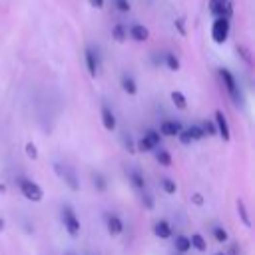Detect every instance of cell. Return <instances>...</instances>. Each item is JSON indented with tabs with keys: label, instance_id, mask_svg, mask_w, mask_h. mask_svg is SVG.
Instances as JSON below:
<instances>
[{
	"label": "cell",
	"instance_id": "d6a6232c",
	"mask_svg": "<svg viewBox=\"0 0 255 255\" xmlns=\"http://www.w3.org/2000/svg\"><path fill=\"white\" fill-rule=\"evenodd\" d=\"M142 201H144V206H146V210H154V199L150 197V194L144 190L142 192Z\"/></svg>",
	"mask_w": 255,
	"mask_h": 255
},
{
	"label": "cell",
	"instance_id": "ac0fdd59",
	"mask_svg": "<svg viewBox=\"0 0 255 255\" xmlns=\"http://www.w3.org/2000/svg\"><path fill=\"white\" fill-rule=\"evenodd\" d=\"M112 38L116 40V42H126L128 40V28L124 26V24H114V28H112Z\"/></svg>",
	"mask_w": 255,
	"mask_h": 255
},
{
	"label": "cell",
	"instance_id": "3957f363",
	"mask_svg": "<svg viewBox=\"0 0 255 255\" xmlns=\"http://www.w3.org/2000/svg\"><path fill=\"white\" fill-rule=\"evenodd\" d=\"M229 30H231L229 18H225V16H215V20L211 24V38H213V42L215 44H224L229 38Z\"/></svg>",
	"mask_w": 255,
	"mask_h": 255
},
{
	"label": "cell",
	"instance_id": "8fae6325",
	"mask_svg": "<svg viewBox=\"0 0 255 255\" xmlns=\"http://www.w3.org/2000/svg\"><path fill=\"white\" fill-rule=\"evenodd\" d=\"M102 124H104V128L108 130V132H114L116 128H118V120H116V114L108 108V106H104L102 108Z\"/></svg>",
	"mask_w": 255,
	"mask_h": 255
},
{
	"label": "cell",
	"instance_id": "5b68a950",
	"mask_svg": "<svg viewBox=\"0 0 255 255\" xmlns=\"http://www.w3.org/2000/svg\"><path fill=\"white\" fill-rule=\"evenodd\" d=\"M62 224H64L66 231L70 233L72 237H78V235H80V231H82L80 219H78L76 211H74L70 206H64V210H62Z\"/></svg>",
	"mask_w": 255,
	"mask_h": 255
},
{
	"label": "cell",
	"instance_id": "30bf717a",
	"mask_svg": "<svg viewBox=\"0 0 255 255\" xmlns=\"http://www.w3.org/2000/svg\"><path fill=\"white\" fill-rule=\"evenodd\" d=\"M128 32H130L132 40H135V42H146L150 38V30L144 24H132Z\"/></svg>",
	"mask_w": 255,
	"mask_h": 255
},
{
	"label": "cell",
	"instance_id": "5bb4252c",
	"mask_svg": "<svg viewBox=\"0 0 255 255\" xmlns=\"http://www.w3.org/2000/svg\"><path fill=\"white\" fill-rule=\"evenodd\" d=\"M120 84H122V90H124L128 96H135V94H138V84H135V80H134L132 76L124 74L122 80H120Z\"/></svg>",
	"mask_w": 255,
	"mask_h": 255
},
{
	"label": "cell",
	"instance_id": "7c38bea8",
	"mask_svg": "<svg viewBox=\"0 0 255 255\" xmlns=\"http://www.w3.org/2000/svg\"><path fill=\"white\" fill-rule=\"evenodd\" d=\"M154 233L160 237V240H169V237L174 235L172 227H169V224L165 222V219H160V222L154 224Z\"/></svg>",
	"mask_w": 255,
	"mask_h": 255
},
{
	"label": "cell",
	"instance_id": "ba28073f",
	"mask_svg": "<svg viewBox=\"0 0 255 255\" xmlns=\"http://www.w3.org/2000/svg\"><path fill=\"white\" fill-rule=\"evenodd\" d=\"M215 130H217L219 135H222V140H224V142H229V140H231V132H229L227 118L224 116L222 110H215Z\"/></svg>",
	"mask_w": 255,
	"mask_h": 255
},
{
	"label": "cell",
	"instance_id": "8d00e7d4",
	"mask_svg": "<svg viewBox=\"0 0 255 255\" xmlns=\"http://www.w3.org/2000/svg\"><path fill=\"white\" fill-rule=\"evenodd\" d=\"M88 4L92 6V8H104V0H88Z\"/></svg>",
	"mask_w": 255,
	"mask_h": 255
},
{
	"label": "cell",
	"instance_id": "e0dca14e",
	"mask_svg": "<svg viewBox=\"0 0 255 255\" xmlns=\"http://www.w3.org/2000/svg\"><path fill=\"white\" fill-rule=\"evenodd\" d=\"M237 215L241 217V222H243V225L245 227H251V219H249V213H247V208H245V201L241 199V197H237Z\"/></svg>",
	"mask_w": 255,
	"mask_h": 255
},
{
	"label": "cell",
	"instance_id": "f1b7e54d",
	"mask_svg": "<svg viewBox=\"0 0 255 255\" xmlns=\"http://www.w3.org/2000/svg\"><path fill=\"white\" fill-rule=\"evenodd\" d=\"M178 138H180V144H183V146H190L194 140H192V135H190V132L188 130H181L180 134H178Z\"/></svg>",
	"mask_w": 255,
	"mask_h": 255
},
{
	"label": "cell",
	"instance_id": "ffe728a7",
	"mask_svg": "<svg viewBox=\"0 0 255 255\" xmlns=\"http://www.w3.org/2000/svg\"><path fill=\"white\" fill-rule=\"evenodd\" d=\"M169 98H172V102H174V106H176L178 110H185V108H188V100H185V96H183L181 92L174 90L172 94H169Z\"/></svg>",
	"mask_w": 255,
	"mask_h": 255
},
{
	"label": "cell",
	"instance_id": "7402d4cb",
	"mask_svg": "<svg viewBox=\"0 0 255 255\" xmlns=\"http://www.w3.org/2000/svg\"><path fill=\"white\" fill-rule=\"evenodd\" d=\"M144 138L148 140V144L151 146V150H156V148L162 144V135H160V132H156V130H148Z\"/></svg>",
	"mask_w": 255,
	"mask_h": 255
},
{
	"label": "cell",
	"instance_id": "cb8c5ba5",
	"mask_svg": "<svg viewBox=\"0 0 255 255\" xmlns=\"http://www.w3.org/2000/svg\"><path fill=\"white\" fill-rule=\"evenodd\" d=\"M92 181H94V188H96V192H98V194H104V192H106L108 183H106V178L102 176V174H94Z\"/></svg>",
	"mask_w": 255,
	"mask_h": 255
},
{
	"label": "cell",
	"instance_id": "52a82bcc",
	"mask_svg": "<svg viewBox=\"0 0 255 255\" xmlns=\"http://www.w3.org/2000/svg\"><path fill=\"white\" fill-rule=\"evenodd\" d=\"M86 68H88V74L92 76V78H96L98 76V72H100V54H98V50L96 48H92V46H88L86 48Z\"/></svg>",
	"mask_w": 255,
	"mask_h": 255
},
{
	"label": "cell",
	"instance_id": "6da1fadb",
	"mask_svg": "<svg viewBox=\"0 0 255 255\" xmlns=\"http://www.w3.org/2000/svg\"><path fill=\"white\" fill-rule=\"evenodd\" d=\"M54 169H56V174L58 178L70 188L72 192H80V178L76 174V169L70 165V164H62V162H56L54 164Z\"/></svg>",
	"mask_w": 255,
	"mask_h": 255
},
{
	"label": "cell",
	"instance_id": "ab89813d",
	"mask_svg": "<svg viewBox=\"0 0 255 255\" xmlns=\"http://www.w3.org/2000/svg\"><path fill=\"white\" fill-rule=\"evenodd\" d=\"M4 227H6V225H4V219H2V217H0V233H2V231H4Z\"/></svg>",
	"mask_w": 255,
	"mask_h": 255
},
{
	"label": "cell",
	"instance_id": "d4e9b609",
	"mask_svg": "<svg viewBox=\"0 0 255 255\" xmlns=\"http://www.w3.org/2000/svg\"><path fill=\"white\" fill-rule=\"evenodd\" d=\"M162 188H164V192H165L167 195H174V194L178 192V183H176L174 180H169V178H164V180H162Z\"/></svg>",
	"mask_w": 255,
	"mask_h": 255
},
{
	"label": "cell",
	"instance_id": "603a6c76",
	"mask_svg": "<svg viewBox=\"0 0 255 255\" xmlns=\"http://www.w3.org/2000/svg\"><path fill=\"white\" fill-rule=\"evenodd\" d=\"M164 64H165L172 72H178V70H180V58H178L176 54H172V52H167V54L164 56Z\"/></svg>",
	"mask_w": 255,
	"mask_h": 255
},
{
	"label": "cell",
	"instance_id": "2e32d148",
	"mask_svg": "<svg viewBox=\"0 0 255 255\" xmlns=\"http://www.w3.org/2000/svg\"><path fill=\"white\" fill-rule=\"evenodd\" d=\"M156 160H158V164L160 165H164V167H169L174 162H172V154L165 150V148H162V146H158L156 148Z\"/></svg>",
	"mask_w": 255,
	"mask_h": 255
},
{
	"label": "cell",
	"instance_id": "4316f807",
	"mask_svg": "<svg viewBox=\"0 0 255 255\" xmlns=\"http://www.w3.org/2000/svg\"><path fill=\"white\" fill-rule=\"evenodd\" d=\"M24 151H26V156H28L30 160H38V148H36V144L28 142V144L24 146Z\"/></svg>",
	"mask_w": 255,
	"mask_h": 255
},
{
	"label": "cell",
	"instance_id": "f35d334b",
	"mask_svg": "<svg viewBox=\"0 0 255 255\" xmlns=\"http://www.w3.org/2000/svg\"><path fill=\"white\" fill-rule=\"evenodd\" d=\"M237 253H240V247H237V245H231V251H229L227 255H237Z\"/></svg>",
	"mask_w": 255,
	"mask_h": 255
},
{
	"label": "cell",
	"instance_id": "f546056e",
	"mask_svg": "<svg viewBox=\"0 0 255 255\" xmlns=\"http://www.w3.org/2000/svg\"><path fill=\"white\" fill-rule=\"evenodd\" d=\"M201 130H203V134H208V135H215V134H217L215 124H213V122H208V120L201 124Z\"/></svg>",
	"mask_w": 255,
	"mask_h": 255
},
{
	"label": "cell",
	"instance_id": "d6986e66",
	"mask_svg": "<svg viewBox=\"0 0 255 255\" xmlns=\"http://www.w3.org/2000/svg\"><path fill=\"white\" fill-rule=\"evenodd\" d=\"M192 249V241H190V237H185V235H178L176 237V251L178 253H188Z\"/></svg>",
	"mask_w": 255,
	"mask_h": 255
},
{
	"label": "cell",
	"instance_id": "277c9868",
	"mask_svg": "<svg viewBox=\"0 0 255 255\" xmlns=\"http://www.w3.org/2000/svg\"><path fill=\"white\" fill-rule=\"evenodd\" d=\"M219 78L224 80L225 88H227V94L231 96L233 104H235V106H240V104H241V92H240V86H237L235 76L227 70V68H219Z\"/></svg>",
	"mask_w": 255,
	"mask_h": 255
},
{
	"label": "cell",
	"instance_id": "e575fe53",
	"mask_svg": "<svg viewBox=\"0 0 255 255\" xmlns=\"http://www.w3.org/2000/svg\"><path fill=\"white\" fill-rule=\"evenodd\" d=\"M237 54H241V58L247 62V64H251V58H249V52L243 48V46H237Z\"/></svg>",
	"mask_w": 255,
	"mask_h": 255
},
{
	"label": "cell",
	"instance_id": "484cf974",
	"mask_svg": "<svg viewBox=\"0 0 255 255\" xmlns=\"http://www.w3.org/2000/svg\"><path fill=\"white\" fill-rule=\"evenodd\" d=\"M213 237H215V241L225 243V241L229 240V233H227L224 227H215V229H213Z\"/></svg>",
	"mask_w": 255,
	"mask_h": 255
},
{
	"label": "cell",
	"instance_id": "8992f818",
	"mask_svg": "<svg viewBox=\"0 0 255 255\" xmlns=\"http://www.w3.org/2000/svg\"><path fill=\"white\" fill-rule=\"evenodd\" d=\"M210 12L213 16H225V18L233 16V8L229 0H210Z\"/></svg>",
	"mask_w": 255,
	"mask_h": 255
},
{
	"label": "cell",
	"instance_id": "4fadbf2b",
	"mask_svg": "<svg viewBox=\"0 0 255 255\" xmlns=\"http://www.w3.org/2000/svg\"><path fill=\"white\" fill-rule=\"evenodd\" d=\"M160 132L164 135H178L181 132V124L180 122H174V120H164L162 126H160Z\"/></svg>",
	"mask_w": 255,
	"mask_h": 255
},
{
	"label": "cell",
	"instance_id": "83f0119b",
	"mask_svg": "<svg viewBox=\"0 0 255 255\" xmlns=\"http://www.w3.org/2000/svg\"><path fill=\"white\" fill-rule=\"evenodd\" d=\"M188 132H190V135H192V140L195 142V140H201L203 135V130H201V126H192V128H188Z\"/></svg>",
	"mask_w": 255,
	"mask_h": 255
},
{
	"label": "cell",
	"instance_id": "4dcf8cb0",
	"mask_svg": "<svg viewBox=\"0 0 255 255\" xmlns=\"http://www.w3.org/2000/svg\"><path fill=\"white\" fill-rule=\"evenodd\" d=\"M114 2H116V8L120 12H130V8H132L130 0H114Z\"/></svg>",
	"mask_w": 255,
	"mask_h": 255
},
{
	"label": "cell",
	"instance_id": "9c48e42d",
	"mask_svg": "<svg viewBox=\"0 0 255 255\" xmlns=\"http://www.w3.org/2000/svg\"><path fill=\"white\" fill-rule=\"evenodd\" d=\"M106 227H108V233L118 237L122 231H124V222H122V217L118 215V213H108L106 215Z\"/></svg>",
	"mask_w": 255,
	"mask_h": 255
},
{
	"label": "cell",
	"instance_id": "60d3db41",
	"mask_svg": "<svg viewBox=\"0 0 255 255\" xmlns=\"http://www.w3.org/2000/svg\"><path fill=\"white\" fill-rule=\"evenodd\" d=\"M213 255H227V253H222V251H217V253H213Z\"/></svg>",
	"mask_w": 255,
	"mask_h": 255
},
{
	"label": "cell",
	"instance_id": "44dd1931",
	"mask_svg": "<svg viewBox=\"0 0 255 255\" xmlns=\"http://www.w3.org/2000/svg\"><path fill=\"white\" fill-rule=\"evenodd\" d=\"M190 241H192V247H195L197 251H208V241L203 240V235L201 233H194L192 237H190Z\"/></svg>",
	"mask_w": 255,
	"mask_h": 255
},
{
	"label": "cell",
	"instance_id": "74e56055",
	"mask_svg": "<svg viewBox=\"0 0 255 255\" xmlns=\"http://www.w3.org/2000/svg\"><path fill=\"white\" fill-rule=\"evenodd\" d=\"M174 24H176V28L180 30V34H181V36H185V28H183V18H178V20H176Z\"/></svg>",
	"mask_w": 255,
	"mask_h": 255
},
{
	"label": "cell",
	"instance_id": "836d02e7",
	"mask_svg": "<svg viewBox=\"0 0 255 255\" xmlns=\"http://www.w3.org/2000/svg\"><path fill=\"white\" fill-rule=\"evenodd\" d=\"M135 150H140V151H151V146L148 144L146 138H140L138 140V148H135Z\"/></svg>",
	"mask_w": 255,
	"mask_h": 255
},
{
	"label": "cell",
	"instance_id": "1f68e13d",
	"mask_svg": "<svg viewBox=\"0 0 255 255\" xmlns=\"http://www.w3.org/2000/svg\"><path fill=\"white\" fill-rule=\"evenodd\" d=\"M124 148L128 150V154H135V146H134V140H132V135H124Z\"/></svg>",
	"mask_w": 255,
	"mask_h": 255
},
{
	"label": "cell",
	"instance_id": "7a4b0ae2",
	"mask_svg": "<svg viewBox=\"0 0 255 255\" xmlns=\"http://www.w3.org/2000/svg\"><path fill=\"white\" fill-rule=\"evenodd\" d=\"M18 188H20L22 195H24L28 201H32V203H38V201L44 199V190L40 188L36 181H32V180H28V178H20V180H18Z\"/></svg>",
	"mask_w": 255,
	"mask_h": 255
},
{
	"label": "cell",
	"instance_id": "d590c367",
	"mask_svg": "<svg viewBox=\"0 0 255 255\" xmlns=\"http://www.w3.org/2000/svg\"><path fill=\"white\" fill-rule=\"evenodd\" d=\"M192 201L195 203L197 208H201V206H203V195H201V194H194V195H192Z\"/></svg>",
	"mask_w": 255,
	"mask_h": 255
},
{
	"label": "cell",
	"instance_id": "9a60e30c",
	"mask_svg": "<svg viewBox=\"0 0 255 255\" xmlns=\"http://www.w3.org/2000/svg\"><path fill=\"white\" fill-rule=\"evenodd\" d=\"M130 181H132V185L138 192H144L146 190V178H144L142 172H138V169H132V172H130Z\"/></svg>",
	"mask_w": 255,
	"mask_h": 255
}]
</instances>
